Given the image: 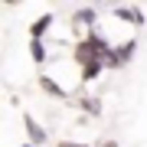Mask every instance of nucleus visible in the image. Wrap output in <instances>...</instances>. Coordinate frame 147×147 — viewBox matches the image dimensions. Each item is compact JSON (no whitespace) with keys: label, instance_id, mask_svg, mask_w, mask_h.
Returning <instances> with one entry per match:
<instances>
[{"label":"nucleus","instance_id":"nucleus-2","mask_svg":"<svg viewBox=\"0 0 147 147\" xmlns=\"http://www.w3.org/2000/svg\"><path fill=\"white\" fill-rule=\"evenodd\" d=\"M72 23L82 26V30H88V33H95V30H98V7H82V10H75L72 13Z\"/></svg>","mask_w":147,"mask_h":147},{"label":"nucleus","instance_id":"nucleus-5","mask_svg":"<svg viewBox=\"0 0 147 147\" xmlns=\"http://www.w3.org/2000/svg\"><path fill=\"white\" fill-rule=\"evenodd\" d=\"M134 53H137V39H124V42H118V46H115V56H118V62H121V65L131 62Z\"/></svg>","mask_w":147,"mask_h":147},{"label":"nucleus","instance_id":"nucleus-3","mask_svg":"<svg viewBox=\"0 0 147 147\" xmlns=\"http://www.w3.org/2000/svg\"><path fill=\"white\" fill-rule=\"evenodd\" d=\"M111 13H115L118 20L131 23V26H144V10H141V7H124V3H121V7H115Z\"/></svg>","mask_w":147,"mask_h":147},{"label":"nucleus","instance_id":"nucleus-6","mask_svg":"<svg viewBox=\"0 0 147 147\" xmlns=\"http://www.w3.org/2000/svg\"><path fill=\"white\" fill-rule=\"evenodd\" d=\"M39 88L46 92V95H56V98H62V101L69 98V92H65L56 79H53V75H39Z\"/></svg>","mask_w":147,"mask_h":147},{"label":"nucleus","instance_id":"nucleus-4","mask_svg":"<svg viewBox=\"0 0 147 147\" xmlns=\"http://www.w3.org/2000/svg\"><path fill=\"white\" fill-rule=\"evenodd\" d=\"M53 23H56V16H53V13L36 16V20L30 23V39H46V33L53 30Z\"/></svg>","mask_w":147,"mask_h":147},{"label":"nucleus","instance_id":"nucleus-9","mask_svg":"<svg viewBox=\"0 0 147 147\" xmlns=\"http://www.w3.org/2000/svg\"><path fill=\"white\" fill-rule=\"evenodd\" d=\"M56 147H95V144H79V141H56Z\"/></svg>","mask_w":147,"mask_h":147},{"label":"nucleus","instance_id":"nucleus-11","mask_svg":"<svg viewBox=\"0 0 147 147\" xmlns=\"http://www.w3.org/2000/svg\"><path fill=\"white\" fill-rule=\"evenodd\" d=\"M20 147H33V144H20Z\"/></svg>","mask_w":147,"mask_h":147},{"label":"nucleus","instance_id":"nucleus-10","mask_svg":"<svg viewBox=\"0 0 147 147\" xmlns=\"http://www.w3.org/2000/svg\"><path fill=\"white\" fill-rule=\"evenodd\" d=\"M95 147H118V141H98Z\"/></svg>","mask_w":147,"mask_h":147},{"label":"nucleus","instance_id":"nucleus-1","mask_svg":"<svg viewBox=\"0 0 147 147\" xmlns=\"http://www.w3.org/2000/svg\"><path fill=\"white\" fill-rule=\"evenodd\" d=\"M23 127H26V144H33V147H42L49 141V134H46V127L39 124L33 115H23Z\"/></svg>","mask_w":147,"mask_h":147},{"label":"nucleus","instance_id":"nucleus-7","mask_svg":"<svg viewBox=\"0 0 147 147\" xmlns=\"http://www.w3.org/2000/svg\"><path fill=\"white\" fill-rule=\"evenodd\" d=\"M30 59H33L36 65H46V59H49L46 39H30Z\"/></svg>","mask_w":147,"mask_h":147},{"label":"nucleus","instance_id":"nucleus-8","mask_svg":"<svg viewBox=\"0 0 147 147\" xmlns=\"http://www.w3.org/2000/svg\"><path fill=\"white\" fill-rule=\"evenodd\" d=\"M79 108L85 111V115H101V105H98V98H79Z\"/></svg>","mask_w":147,"mask_h":147}]
</instances>
